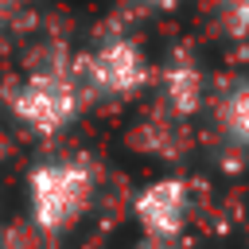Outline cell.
<instances>
[{"mask_svg": "<svg viewBox=\"0 0 249 249\" xmlns=\"http://www.w3.org/2000/svg\"><path fill=\"white\" fill-rule=\"evenodd\" d=\"M4 109L35 140L62 136L86 109V93H82L74 58L66 51L43 54L35 66H27L16 82L4 86Z\"/></svg>", "mask_w": 249, "mask_h": 249, "instance_id": "cell-1", "label": "cell"}, {"mask_svg": "<svg viewBox=\"0 0 249 249\" xmlns=\"http://www.w3.org/2000/svg\"><path fill=\"white\" fill-rule=\"evenodd\" d=\"M97 198V163L82 152L47 156L27 171V222L39 237L58 241L82 226Z\"/></svg>", "mask_w": 249, "mask_h": 249, "instance_id": "cell-2", "label": "cell"}, {"mask_svg": "<svg viewBox=\"0 0 249 249\" xmlns=\"http://www.w3.org/2000/svg\"><path fill=\"white\" fill-rule=\"evenodd\" d=\"M86 101H132L156 82V66L144 47L124 31H105L86 54L74 58Z\"/></svg>", "mask_w": 249, "mask_h": 249, "instance_id": "cell-3", "label": "cell"}, {"mask_svg": "<svg viewBox=\"0 0 249 249\" xmlns=\"http://www.w3.org/2000/svg\"><path fill=\"white\" fill-rule=\"evenodd\" d=\"M191 210H195V191L187 179H175V175L144 183L132 198V218H136L144 241H171L175 245L191 222Z\"/></svg>", "mask_w": 249, "mask_h": 249, "instance_id": "cell-4", "label": "cell"}, {"mask_svg": "<svg viewBox=\"0 0 249 249\" xmlns=\"http://www.w3.org/2000/svg\"><path fill=\"white\" fill-rule=\"evenodd\" d=\"M156 82H160V97H163V105H167L171 117L187 121V117L198 113V105H202V97H206V74H202L198 58H195L187 47H179V51L156 70Z\"/></svg>", "mask_w": 249, "mask_h": 249, "instance_id": "cell-5", "label": "cell"}, {"mask_svg": "<svg viewBox=\"0 0 249 249\" xmlns=\"http://www.w3.org/2000/svg\"><path fill=\"white\" fill-rule=\"evenodd\" d=\"M214 132L230 152L249 156V78L230 82L214 101Z\"/></svg>", "mask_w": 249, "mask_h": 249, "instance_id": "cell-6", "label": "cell"}, {"mask_svg": "<svg viewBox=\"0 0 249 249\" xmlns=\"http://www.w3.org/2000/svg\"><path fill=\"white\" fill-rule=\"evenodd\" d=\"M214 27L226 39H249V0H210Z\"/></svg>", "mask_w": 249, "mask_h": 249, "instance_id": "cell-7", "label": "cell"}, {"mask_svg": "<svg viewBox=\"0 0 249 249\" xmlns=\"http://www.w3.org/2000/svg\"><path fill=\"white\" fill-rule=\"evenodd\" d=\"M23 4H27V0H0V27H4V23H12V19H16V12H19Z\"/></svg>", "mask_w": 249, "mask_h": 249, "instance_id": "cell-8", "label": "cell"}, {"mask_svg": "<svg viewBox=\"0 0 249 249\" xmlns=\"http://www.w3.org/2000/svg\"><path fill=\"white\" fill-rule=\"evenodd\" d=\"M136 4H144V8H152V12H171L179 0H136Z\"/></svg>", "mask_w": 249, "mask_h": 249, "instance_id": "cell-9", "label": "cell"}, {"mask_svg": "<svg viewBox=\"0 0 249 249\" xmlns=\"http://www.w3.org/2000/svg\"><path fill=\"white\" fill-rule=\"evenodd\" d=\"M8 156H12V140H8L4 132H0V167L8 163Z\"/></svg>", "mask_w": 249, "mask_h": 249, "instance_id": "cell-10", "label": "cell"}, {"mask_svg": "<svg viewBox=\"0 0 249 249\" xmlns=\"http://www.w3.org/2000/svg\"><path fill=\"white\" fill-rule=\"evenodd\" d=\"M136 249H179V241L171 245V241H140Z\"/></svg>", "mask_w": 249, "mask_h": 249, "instance_id": "cell-11", "label": "cell"}]
</instances>
